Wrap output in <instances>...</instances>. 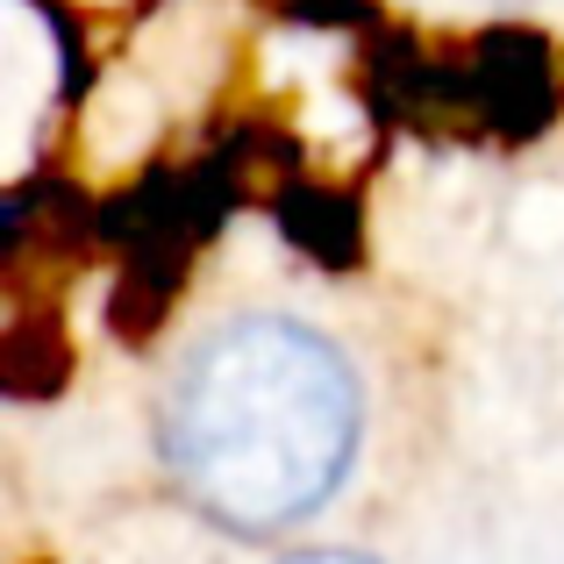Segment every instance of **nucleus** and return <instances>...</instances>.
I'll use <instances>...</instances> for the list:
<instances>
[{
	"label": "nucleus",
	"mask_w": 564,
	"mask_h": 564,
	"mask_svg": "<svg viewBox=\"0 0 564 564\" xmlns=\"http://www.w3.org/2000/svg\"><path fill=\"white\" fill-rule=\"evenodd\" d=\"M365 436L350 358L293 315H229L180 358L158 408V465L200 522L286 536L344 494Z\"/></svg>",
	"instance_id": "obj_1"
},
{
	"label": "nucleus",
	"mask_w": 564,
	"mask_h": 564,
	"mask_svg": "<svg viewBox=\"0 0 564 564\" xmlns=\"http://www.w3.org/2000/svg\"><path fill=\"white\" fill-rule=\"evenodd\" d=\"M279 564H379V557H365V551H293Z\"/></svg>",
	"instance_id": "obj_2"
}]
</instances>
